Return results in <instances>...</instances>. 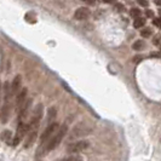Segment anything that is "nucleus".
Listing matches in <instances>:
<instances>
[{
  "label": "nucleus",
  "instance_id": "8",
  "mask_svg": "<svg viewBox=\"0 0 161 161\" xmlns=\"http://www.w3.org/2000/svg\"><path fill=\"white\" fill-rule=\"evenodd\" d=\"M90 10L87 8H79L75 12H74V18L75 19H79V21H84V19H86V18H89L90 17Z\"/></svg>",
  "mask_w": 161,
  "mask_h": 161
},
{
  "label": "nucleus",
  "instance_id": "5",
  "mask_svg": "<svg viewBox=\"0 0 161 161\" xmlns=\"http://www.w3.org/2000/svg\"><path fill=\"white\" fill-rule=\"evenodd\" d=\"M59 129V126H58V124L57 122H52V124H50L47 126V129L44 131V133L41 135L40 137V145L45 144L46 142H47L50 138L52 137L55 133L57 132V130Z\"/></svg>",
  "mask_w": 161,
  "mask_h": 161
},
{
  "label": "nucleus",
  "instance_id": "1",
  "mask_svg": "<svg viewBox=\"0 0 161 161\" xmlns=\"http://www.w3.org/2000/svg\"><path fill=\"white\" fill-rule=\"evenodd\" d=\"M67 132H68V126H67V125H62L59 129L57 130L56 133L50 138L45 144H42L39 147L38 153H36V156L39 158V156H41V155L47 154L48 152H51V150H53L55 148H57V147L59 145V143L62 142V139L64 138V136L67 135Z\"/></svg>",
  "mask_w": 161,
  "mask_h": 161
},
{
  "label": "nucleus",
  "instance_id": "21",
  "mask_svg": "<svg viewBox=\"0 0 161 161\" xmlns=\"http://www.w3.org/2000/svg\"><path fill=\"white\" fill-rule=\"evenodd\" d=\"M105 4H116V0H103Z\"/></svg>",
  "mask_w": 161,
  "mask_h": 161
},
{
  "label": "nucleus",
  "instance_id": "25",
  "mask_svg": "<svg viewBox=\"0 0 161 161\" xmlns=\"http://www.w3.org/2000/svg\"><path fill=\"white\" fill-rule=\"evenodd\" d=\"M0 102H1V82H0Z\"/></svg>",
  "mask_w": 161,
  "mask_h": 161
},
{
  "label": "nucleus",
  "instance_id": "26",
  "mask_svg": "<svg viewBox=\"0 0 161 161\" xmlns=\"http://www.w3.org/2000/svg\"><path fill=\"white\" fill-rule=\"evenodd\" d=\"M160 14H161V8H160Z\"/></svg>",
  "mask_w": 161,
  "mask_h": 161
},
{
  "label": "nucleus",
  "instance_id": "19",
  "mask_svg": "<svg viewBox=\"0 0 161 161\" xmlns=\"http://www.w3.org/2000/svg\"><path fill=\"white\" fill-rule=\"evenodd\" d=\"M145 16L149 17V18H152V17H154V12L152 11V10H147V11H145Z\"/></svg>",
  "mask_w": 161,
  "mask_h": 161
},
{
  "label": "nucleus",
  "instance_id": "17",
  "mask_svg": "<svg viewBox=\"0 0 161 161\" xmlns=\"http://www.w3.org/2000/svg\"><path fill=\"white\" fill-rule=\"evenodd\" d=\"M160 41H161V35H156L154 38V45H160Z\"/></svg>",
  "mask_w": 161,
  "mask_h": 161
},
{
  "label": "nucleus",
  "instance_id": "16",
  "mask_svg": "<svg viewBox=\"0 0 161 161\" xmlns=\"http://www.w3.org/2000/svg\"><path fill=\"white\" fill-rule=\"evenodd\" d=\"M154 24H155V25H156L158 28H161V16L154 19Z\"/></svg>",
  "mask_w": 161,
  "mask_h": 161
},
{
  "label": "nucleus",
  "instance_id": "12",
  "mask_svg": "<svg viewBox=\"0 0 161 161\" xmlns=\"http://www.w3.org/2000/svg\"><path fill=\"white\" fill-rule=\"evenodd\" d=\"M144 24H145L144 18L138 17V18H136V19H135V23H133V25H135V28H142Z\"/></svg>",
  "mask_w": 161,
  "mask_h": 161
},
{
  "label": "nucleus",
  "instance_id": "18",
  "mask_svg": "<svg viewBox=\"0 0 161 161\" xmlns=\"http://www.w3.org/2000/svg\"><path fill=\"white\" fill-rule=\"evenodd\" d=\"M137 3L139 4V5H142V6H144V8H147L148 5H149V3L147 1V0H137Z\"/></svg>",
  "mask_w": 161,
  "mask_h": 161
},
{
  "label": "nucleus",
  "instance_id": "2",
  "mask_svg": "<svg viewBox=\"0 0 161 161\" xmlns=\"http://www.w3.org/2000/svg\"><path fill=\"white\" fill-rule=\"evenodd\" d=\"M91 131H92V126H89L86 122H80V124H78V125L72 130V133H70V136H69V139L72 141L73 138L86 136V135L91 133Z\"/></svg>",
  "mask_w": 161,
  "mask_h": 161
},
{
  "label": "nucleus",
  "instance_id": "6",
  "mask_svg": "<svg viewBox=\"0 0 161 161\" xmlns=\"http://www.w3.org/2000/svg\"><path fill=\"white\" fill-rule=\"evenodd\" d=\"M27 93H28V90L22 89L19 91V93L16 96V110L17 113L21 110V108L24 105V103L27 102Z\"/></svg>",
  "mask_w": 161,
  "mask_h": 161
},
{
  "label": "nucleus",
  "instance_id": "11",
  "mask_svg": "<svg viewBox=\"0 0 161 161\" xmlns=\"http://www.w3.org/2000/svg\"><path fill=\"white\" fill-rule=\"evenodd\" d=\"M144 46H145L144 41L137 40V41H135V42H133V45H132V48H133V50H136V51H141L142 48H144Z\"/></svg>",
  "mask_w": 161,
  "mask_h": 161
},
{
  "label": "nucleus",
  "instance_id": "20",
  "mask_svg": "<svg viewBox=\"0 0 161 161\" xmlns=\"http://www.w3.org/2000/svg\"><path fill=\"white\" fill-rule=\"evenodd\" d=\"M82 1H86L87 4H90V5H95L97 3V0H82Z\"/></svg>",
  "mask_w": 161,
  "mask_h": 161
},
{
  "label": "nucleus",
  "instance_id": "10",
  "mask_svg": "<svg viewBox=\"0 0 161 161\" xmlns=\"http://www.w3.org/2000/svg\"><path fill=\"white\" fill-rule=\"evenodd\" d=\"M1 138H3L6 143H8V144H11V143H12V135H11V132H10V131H4V132H3V135H1Z\"/></svg>",
  "mask_w": 161,
  "mask_h": 161
},
{
  "label": "nucleus",
  "instance_id": "4",
  "mask_svg": "<svg viewBox=\"0 0 161 161\" xmlns=\"http://www.w3.org/2000/svg\"><path fill=\"white\" fill-rule=\"evenodd\" d=\"M27 130H28L27 124H24V122H18L16 135H15V137L12 138V143H11V145H18L19 144V142H22L23 137L27 135Z\"/></svg>",
  "mask_w": 161,
  "mask_h": 161
},
{
  "label": "nucleus",
  "instance_id": "14",
  "mask_svg": "<svg viewBox=\"0 0 161 161\" xmlns=\"http://www.w3.org/2000/svg\"><path fill=\"white\" fill-rule=\"evenodd\" d=\"M141 10L139 8H131V11H130V16L133 17V18H138V17L141 16Z\"/></svg>",
  "mask_w": 161,
  "mask_h": 161
},
{
  "label": "nucleus",
  "instance_id": "15",
  "mask_svg": "<svg viewBox=\"0 0 161 161\" xmlns=\"http://www.w3.org/2000/svg\"><path fill=\"white\" fill-rule=\"evenodd\" d=\"M152 33H153V31H152L150 28H144V29H142L141 35H142L143 38H149V36L152 35Z\"/></svg>",
  "mask_w": 161,
  "mask_h": 161
},
{
  "label": "nucleus",
  "instance_id": "7",
  "mask_svg": "<svg viewBox=\"0 0 161 161\" xmlns=\"http://www.w3.org/2000/svg\"><path fill=\"white\" fill-rule=\"evenodd\" d=\"M21 85H22V76L21 75H16L15 79L12 80V84L10 85V90H11V95L12 96H17L19 93Z\"/></svg>",
  "mask_w": 161,
  "mask_h": 161
},
{
  "label": "nucleus",
  "instance_id": "13",
  "mask_svg": "<svg viewBox=\"0 0 161 161\" xmlns=\"http://www.w3.org/2000/svg\"><path fill=\"white\" fill-rule=\"evenodd\" d=\"M59 161H82V158H81L80 155H72V156H68V158H65V159H62V160Z\"/></svg>",
  "mask_w": 161,
  "mask_h": 161
},
{
  "label": "nucleus",
  "instance_id": "3",
  "mask_svg": "<svg viewBox=\"0 0 161 161\" xmlns=\"http://www.w3.org/2000/svg\"><path fill=\"white\" fill-rule=\"evenodd\" d=\"M90 143L87 141H76V142H72L67 147V150L68 153L72 154H78L80 152H84L85 149L89 148Z\"/></svg>",
  "mask_w": 161,
  "mask_h": 161
},
{
  "label": "nucleus",
  "instance_id": "9",
  "mask_svg": "<svg viewBox=\"0 0 161 161\" xmlns=\"http://www.w3.org/2000/svg\"><path fill=\"white\" fill-rule=\"evenodd\" d=\"M55 118H56V109L55 108H50L47 112V121H48V125L55 122Z\"/></svg>",
  "mask_w": 161,
  "mask_h": 161
},
{
  "label": "nucleus",
  "instance_id": "22",
  "mask_svg": "<svg viewBox=\"0 0 161 161\" xmlns=\"http://www.w3.org/2000/svg\"><path fill=\"white\" fill-rule=\"evenodd\" d=\"M115 6H116V8H118V10L124 11V6H122V5H120V4H118V3H116V4H115Z\"/></svg>",
  "mask_w": 161,
  "mask_h": 161
},
{
  "label": "nucleus",
  "instance_id": "24",
  "mask_svg": "<svg viewBox=\"0 0 161 161\" xmlns=\"http://www.w3.org/2000/svg\"><path fill=\"white\" fill-rule=\"evenodd\" d=\"M155 4H156V5H159V6H160V5H161V0H155Z\"/></svg>",
  "mask_w": 161,
  "mask_h": 161
},
{
  "label": "nucleus",
  "instance_id": "23",
  "mask_svg": "<svg viewBox=\"0 0 161 161\" xmlns=\"http://www.w3.org/2000/svg\"><path fill=\"white\" fill-rule=\"evenodd\" d=\"M150 57H161V53H152Z\"/></svg>",
  "mask_w": 161,
  "mask_h": 161
}]
</instances>
